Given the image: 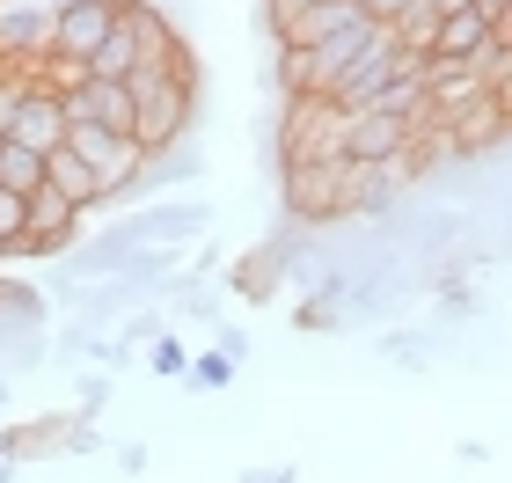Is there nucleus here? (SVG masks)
<instances>
[{"label": "nucleus", "mask_w": 512, "mask_h": 483, "mask_svg": "<svg viewBox=\"0 0 512 483\" xmlns=\"http://www.w3.org/2000/svg\"><path fill=\"white\" fill-rule=\"evenodd\" d=\"M132 96H139V147H176L191 140V110H198V88H191V66H139L132 74Z\"/></svg>", "instance_id": "obj_1"}, {"label": "nucleus", "mask_w": 512, "mask_h": 483, "mask_svg": "<svg viewBox=\"0 0 512 483\" xmlns=\"http://www.w3.org/2000/svg\"><path fill=\"white\" fill-rule=\"evenodd\" d=\"M286 213L300 227H337L352 213V154H315V161H286Z\"/></svg>", "instance_id": "obj_2"}, {"label": "nucleus", "mask_w": 512, "mask_h": 483, "mask_svg": "<svg viewBox=\"0 0 512 483\" xmlns=\"http://www.w3.org/2000/svg\"><path fill=\"white\" fill-rule=\"evenodd\" d=\"M315 154H337V103L322 88H300L278 110V169L286 161H315Z\"/></svg>", "instance_id": "obj_3"}, {"label": "nucleus", "mask_w": 512, "mask_h": 483, "mask_svg": "<svg viewBox=\"0 0 512 483\" xmlns=\"http://www.w3.org/2000/svg\"><path fill=\"white\" fill-rule=\"evenodd\" d=\"M66 147H81L88 161H96V176L110 183V198H125L132 183H139V161H147V147H139V132L96 125V118H66Z\"/></svg>", "instance_id": "obj_4"}, {"label": "nucleus", "mask_w": 512, "mask_h": 483, "mask_svg": "<svg viewBox=\"0 0 512 483\" xmlns=\"http://www.w3.org/2000/svg\"><path fill=\"white\" fill-rule=\"evenodd\" d=\"M403 147H410V118H403V110L337 103V154H352V161H395Z\"/></svg>", "instance_id": "obj_5"}, {"label": "nucleus", "mask_w": 512, "mask_h": 483, "mask_svg": "<svg viewBox=\"0 0 512 483\" xmlns=\"http://www.w3.org/2000/svg\"><path fill=\"white\" fill-rule=\"evenodd\" d=\"M118 8H125V0H59V8H52V52H44V59H74V66H88V52L110 37Z\"/></svg>", "instance_id": "obj_6"}, {"label": "nucleus", "mask_w": 512, "mask_h": 483, "mask_svg": "<svg viewBox=\"0 0 512 483\" xmlns=\"http://www.w3.org/2000/svg\"><path fill=\"white\" fill-rule=\"evenodd\" d=\"M66 118H96V125H118V132H132V125H139V96H132V81L81 74L74 88H66Z\"/></svg>", "instance_id": "obj_7"}, {"label": "nucleus", "mask_w": 512, "mask_h": 483, "mask_svg": "<svg viewBox=\"0 0 512 483\" xmlns=\"http://www.w3.org/2000/svg\"><path fill=\"white\" fill-rule=\"evenodd\" d=\"M88 205L81 198H66L59 183H37L30 191V257H52V249L74 242V227H81Z\"/></svg>", "instance_id": "obj_8"}, {"label": "nucleus", "mask_w": 512, "mask_h": 483, "mask_svg": "<svg viewBox=\"0 0 512 483\" xmlns=\"http://www.w3.org/2000/svg\"><path fill=\"white\" fill-rule=\"evenodd\" d=\"M359 22H374L366 0H315V8H300L286 30H278V44H330L344 30H359Z\"/></svg>", "instance_id": "obj_9"}, {"label": "nucleus", "mask_w": 512, "mask_h": 483, "mask_svg": "<svg viewBox=\"0 0 512 483\" xmlns=\"http://www.w3.org/2000/svg\"><path fill=\"white\" fill-rule=\"evenodd\" d=\"M139 242H191V235H205L213 227V205H198V198H169V205H139Z\"/></svg>", "instance_id": "obj_10"}, {"label": "nucleus", "mask_w": 512, "mask_h": 483, "mask_svg": "<svg viewBox=\"0 0 512 483\" xmlns=\"http://www.w3.org/2000/svg\"><path fill=\"white\" fill-rule=\"evenodd\" d=\"M491 44H498L491 15H483V8H454V15H439V30H432V52H425V59H483Z\"/></svg>", "instance_id": "obj_11"}, {"label": "nucleus", "mask_w": 512, "mask_h": 483, "mask_svg": "<svg viewBox=\"0 0 512 483\" xmlns=\"http://www.w3.org/2000/svg\"><path fill=\"white\" fill-rule=\"evenodd\" d=\"M44 183H59V191L81 198V205H110V183L96 176V161H88L81 147H66V140L44 154Z\"/></svg>", "instance_id": "obj_12"}, {"label": "nucleus", "mask_w": 512, "mask_h": 483, "mask_svg": "<svg viewBox=\"0 0 512 483\" xmlns=\"http://www.w3.org/2000/svg\"><path fill=\"white\" fill-rule=\"evenodd\" d=\"M132 257H139V227H132V220H125V227H110V235H96V242H81V249H74V264H81V271H110V279H118V271H125Z\"/></svg>", "instance_id": "obj_13"}, {"label": "nucleus", "mask_w": 512, "mask_h": 483, "mask_svg": "<svg viewBox=\"0 0 512 483\" xmlns=\"http://www.w3.org/2000/svg\"><path fill=\"white\" fill-rule=\"evenodd\" d=\"M0 183L30 198L37 183H44V147H30V140H0Z\"/></svg>", "instance_id": "obj_14"}, {"label": "nucleus", "mask_w": 512, "mask_h": 483, "mask_svg": "<svg viewBox=\"0 0 512 483\" xmlns=\"http://www.w3.org/2000/svg\"><path fill=\"white\" fill-rule=\"evenodd\" d=\"M388 30H395V44H403V52L425 59V52H432V30H439V0H410V8L395 15Z\"/></svg>", "instance_id": "obj_15"}, {"label": "nucleus", "mask_w": 512, "mask_h": 483, "mask_svg": "<svg viewBox=\"0 0 512 483\" xmlns=\"http://www.w3.org/2000/svg\"><path fill=\"white\" fill-rule=\"evenodd\" d=\"M0 257H30V198L0 183Z\"/></svg>", "instance_id": "obj_16"}, {"label": "nucleus", "mask_w": 512, "mask_h": 483, "mask_svg": "<svg viewBox=\"0 0 512 483\" xmlns=\"http://www.w3.org/2000/svg\"><path fill=\"white\" fill-rule=\"evenodd\" d=\"M483 74H491V96L512 110V44H505V37L491 44V52H483Z\"/></svg>", "instance_id": "obj_17"}, {"label": "nucleus", "mask_w": 512, "mask_h": 483, "mask_svg": "<svg viewBox=\"0 0 512 483\" xmlns=\"http://www.w3.org/2000/svg\"><path fill=\"white\" fill-rule=\"evenodd\" d=\"M191 381H198V388H227V381H235V352H227V344H220V352H198Z\"/></svg>", "instance_id": "obj_18"}, {"label": "nucleus", "mask_w": 512, "mask_h": 483, "mask_svg": "<svg viewBox=\"0 0 512 483\" xmlns=\"http://www.w3.org/2000/svg\"><path fill=\"white\" fill-rule=\"evenodd\" d=\"M154 374H191V352L176 337H154Z\"/></svg>", "instance_id": "obj_19"}, {"label": "nucleus", "mask_w": 512, "mask_h": 483, "mask_svg": "<svg viewBox=\"0 0 512 483\" xmlns=\"http://www.w3.org/2000/svg\"><path fill=\"white\" fill-rule=\"evenodd\" d=\"M300 8H315V0H264V22H271V37L286 30V22H293Z\"/></svg>", "instance_id": "obj_20"}, {"label": "nucleus", "mask_w": 512, "mask_h": 483, "mask_svg": "<svg viewBox=\"0 0 512 483\" xmlns=\"http://www.w3.org/2000/svg\"><path fill=\"white\" fill-rule=\"evenodd\" d=\"M403 8H410V0H366V15H374V22H395Z\"/></svg>", "instance_id": "obj_21"}, {"label": "nucleus", "mask_w": 512, "mask_h": 483, "mask_svg": "<svg viewBox=\"0 0 512 483\" xmlns=\"http://www.w3.org/2000/svg\"><path fill=\"white\" fill-rule=\"evenodd\" d=\"M498 37H505V44H512V0H505V15H498Z\"/></svg>", "instance_id": "obj_22"}, {"label": "nucleus", "mask_w": 512, "mask_h": 483, "mask_svg": "<svg viewBox=\"0 0 512 483\" xmlns=\"http://www.w3.org/2000/svg\"><path fill=\"white\" fill-rule=\"evenodd\" d=\"M454 8H476V0H439V15H454Z\"/></svg>", "instance_id": "obj_23"}]
</instances>
